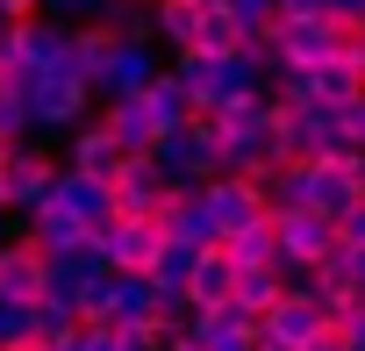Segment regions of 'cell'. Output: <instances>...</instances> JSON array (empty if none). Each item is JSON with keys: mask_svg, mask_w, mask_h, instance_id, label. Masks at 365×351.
<instances>
[{"mask_svg": "<svg viewBox=\"0 0 365 351\" xmlns=\"http://www.w3.org/2000/svg\"><path fill=\"white\" fill-rule=\"evenodd\" d=\"M265 201H272V215H294V208H315V215H344V208H358L365 194H358V180H351V165L344 158H308V165H287L279 180L265 187Z\"/></svg>", "mask_w": 365, "mask_h": 351, "instance_id": "obj_1", "label": "cell"}, {"mask_svg": "<svg viewBox=\"0 0 365 351\" xmlns=\"http://www.w3.org/2000/svg\"><path fill=\"white\" fill-rule=\"evenodd\" d=\"M58 158L29 136V143H8L0 151V215H36V208H51V194H58Z\"/></svg>", "mask_w": 365, "mask_h": 351, "instance_id": "obj_2", "label": "cell"}, {"mask_svg": "<svg viewBox=\"0 0 365 351\" xmlns=\"http://www.w3.org/2000/svg\"><path fill=\"white\" fill-rule=\"evenodd\" d=\"M150 158H158V172L172 180V194L179 187H208V180H222V129L208 115H194L179 136H165Z\"/></svg>", "mask_w": 365, "mask_h": 351, "instance_id": "obj_3", "label": "cell"}, {"mask_svg": "<svg viewBox=\"0 0 365 351\" xmlns=\"http://www.w3.org/2000/svg\"><path fill=\"white\" fill-rule=\"evenodd\" d=\"M93 101H101V93H93L72 65L29 79V115H36V129H51V136H72L79 122H93Z\"/></svg>", "mask_w": 365, "mask_h": 351, "instance_id": "obj_4", "label": "cell"}, {"mask_svg": "<svg viewBox=\"0 0 365 351\" xmlns=\"http://www.w3.org/2000/svg\"><path fill=\"white\" fill-rule=\"evenodd\" d=\"M0 72H22V79H43V72H58V65H72V22H51V15H36V22H15L8 29V44H0Z\"/></svg>", "mask_w": 365, "mask_h": 351, "instance_id": "obj_5", "label": "cell"}, {"mask_svg": "<svg viewBox=\"0 0 365 351\" xmlns=\"http://www.w3.org/2000/svg\"><path fill=\"white\" fill-rule=\"evenodd\" d=\"M344 51V22L336 15H287L272 29V58L279 72H308V65H329Z\"/></svg>", "mask_w": 365, "mask_h": 351, "instance_id": "obj_6", "label": "cell"}, {"mask_svg": "<svg viewBox=\"0 0 365 351\" xmlns=\"http://www.w3.org/2000/svg\"><path fill=\"white\" fill-rule=\"evenodd\" d=\"M365 93V79L329 58V65H308V72H279V101H301V108H351Z\"/></svg>", "mask_w": 365, "mask_h": 351, "instance_id": "obj_7", "label": "cell"}, {"mask_svg": "<svg viewBox=\"0 0 365 351\" xmlns=\"http://www.w3.org/2000/svg\"><path fill=\"white\" fill-rule=\"evenodd\" d=\"M158 308H165V294H158L150 273H115L108 294H101V315H93V322H101V330H150Z\"/></svg>", "mask_w": 365, "mask_h": 351, "instance_id": "obj_8", "label": "cell"}, {"mask_svg": "<svg viewBox=\"0 0 365 351\" xmlns=\"http://www.w3.org/2000/svg\"><path fill=\"white\" fill-rule=\"evenodd\" d=\"M201 201H208V215H215V230H222V237H237V230H251V223H265V215H272L265 187H258V180H237V172L208 180V187H201Z\"/></svg>", "mask_w": 365, "mask_h": 351, "instance_id": "obj_9", "label": "cell"}, {"mask_svg": "<svg viewBox=\"0 0 365 351\" xmlns=\"http://www.w3.org/2000/svg\"><path fill=\"white\" fill-rule=\"evenodd\" d=\"M315 330H329V308H322L308 287H287V294H279V308L258 322V337H265V344H279V351H308V337H315Z\"/></svg>", "mask_w": 365, "mask_h": 351, "instance_id": "obj_10", "label": "cell"}, {"mask_svg": "<svg viewBox=\"0 0 365 351\" xmlns=\"http://www.w3.org/2000/svg\"><path fill=\"white\" fill-rule=\"evenodd\" d=\"M43 294H51V258H43L29 237H8V244H0V301L36 308Z\"/></svg>", "mask_w": 365, "mask_h": 351, "instance_id": "obj_11", "label": "cell"}, {"mask_svg": "<svg viewBox=\"0 0 365 351\" xmlns=\"http://www.w3.org/2000/svg\"><path fill=\"white\" fill-rule=\"evenodd\" d=\"M165 201H172V180L158 172V158H129V165L115 172V215H129V223H158Z\"/></svg>", "mask_w": 365, "mask_h": 351, "instance_id": "obj_12", "label": "cell"}, {"mask_svg": "<svg viewBox=\"0 0 365 351\" xmlns=\"http://www.w3.org/2000/svg\"><path fill=\"white\" fill-rule=\"evenodd\" d=\"M65 165L86 172V180H108V187H115V172L129 165V151H122V136L108 129V115H93V122H79V129L65 136Z\"/></svg>", "mask_w": 365, "mask_h": 351, "instance_id": "obj_13", "label": "cell"}, {"mask_svg": "<svg viewBox=\"0 0 365 351\" xmlns=\"http://www.w3.org/2000/svg\"><path fill=\"white\" fill-rule=\"evenodd\" d=\"M208 122L222 129V151H272V122H279V108H272V93H251V101L215 108Z\"/></svg>", "mask_w": 365, "mask_h": 351, "instance_id": "obj_14", "label": "cell"}, {"mask_svg": "<svg viewBox=\"0 0 365 351\" xmlns=\"http://www.w3.org/2000/svg\"><path fill=\"white\" fill-rule=\"evenodd\" d=\"M158 251H165V230H158V223H129V215H115V223L101 230V258H108V273H150Z\"/></svg>", "mask_w": 365, "mask_h": 351, "instance_id": "obj_15", "label": "cell"}, {"mask_svg": "<svg viewBox=\"0 0 365 351\" xmlns=\"http://www.w3.org/2000/svg\"><path fill=\"white\" fill-rule=\"evenodd\" d=\"M158 230H165V244H187V251H222V230H215V215H208L201 187H179V194L165 201Z\"/></svg>", "mask_w": 365, "mask_h": 351, "instance_id": "obj_16", "label": "cell"}, {"mask_svg": "<svg viewBox=\"0 0 365 351\" xmlns=\"http://www.w3.org/2000/svg\"><path fill=\"white\" fill-rule=\"evenodd\" d=\"M158 79H165L158 44H129V36H122V51H115V65H108V79H101V101H143Z\"/></svg>", "mask_w": 365, "mask_h": 351, "instance_id": "obj_17", "label": "cell"}, {"mask_svg": "<svg viewBox=\"0 0 365 351\" xmlns=\"http://www.w3.org/2000/svg\"><path fill=\"white\" fill-rule=\"evenodd\" d=\"M51 208H65L72 223H86V230L101 237V230L115 223V187H108V180H86V172H72V165H65V172H58Z\"/></svg>", "mask_w": 365, "mask_h": 351, "instance_id": "obj_18", "label": "cell"}, {"mask_svg": "<svg viewBox=\"0 0 365 351\" xmlns=\"http://www.w3.org/2000/svg\"><path fill=\"white\" fill-rule=\"evenodd\" d=\"M15 237H29L43 258H79V251H93V244H101V237H93L86 223H72L65 208H36V215H22V223H15Z\"/></svg>", "mask_w": 365, "mask_h": 351, "instance_id": "obj_19", "label": "cell"}, {"mask_svg": "<svg viewBox=\"0 0 365 351\" xmlns=\"http://www.w3.org/2000/svg\"><path fill=\"white\" fill-rule=\"evenodd\" d=\"M115 51H122V29H115V22H79V29H72V72H79L93 93H101Z\"/></svg>", "mask_w": 365, "mask_h": 351, "instance_id": "obj_20", "label": "cell"}, {"mask_svg": "<svg viewBox=\"0 0 365 351\" xmlns=\"http://www.w3.org/2000/svg\"><path fill=\"white\" fill-rule=\"evenodd\" d=\"M230 294H237V258H230V251H201L187 301H194V308H230Z\"/></svg>", "mask_w": 365, "mask_h": 351, "instance_id": "obj_21", "label": "cell"}, {"mask_svg": "<svg viewBox=\"0 0 365 351\" xmlns=\"http://www.w3.org/2000/svg\"><path fill=\"white\" fill-rule=\"evenodd\" d=\"M143 108H150V122H158V143H165V136H179V129L194 122V93L172 79V65H165V79L143 93Z\"/></svg>", "mask_w": 365, "mask_h": 351, "instance_id": "obj_22", "label": "cell"}, {"mask_svg": "<svg viewBox=\"0 0 365 351\" xmlns=\"http://www.w3.org/2000/svg\"><path fill=\"white\" fill-rule=\"evenodd\" d=\"M201 22H208L201 0H158V44H172V58L201 51Z\"/></svg>", "mask_w": 365, "mask_h": 351, "instance_id": "obj_23", "label": "cell"}, {"mask_svg": "<svg viewBox=\"0 0 365 351\" xmlns=\"http://www.w3.org/2000/svg\"><path fill=\"white\" fill-rule=\"evenodd\" d=\"M101 115H108V129L122 136V151H129V158H150V151H158V122H150V108H143V101H108Z\"/></svg>", "mask_w": 365, "mask_h": 351, "instance_id": "obj_24", "label": "cell"}, {"mask_svg": "<svg viewBox=\"0 0 365 351\" xmlns=\"http://www.w3.org/2000/svg\"><path fill=\"white\" fill-rule=\"evenodd\" d=\"M222 251L237 258V273H258V265H279V223L265 215V223H251V230L222 237Z\"/></svg>", "mask_w": 365, "mask_h": 351, "instance_id": "obj_25", "label": "cell"}, {"mask_svg": "<svg viewBox=\"0 0 365 351\" xmlns=\"http://www.w3.org/2000/svg\"><path fill=\"white\" fill-rule=\"evenodd\" d=\"M194 265H201V251H187V244H165V251H158V265H150L158 294H165V301H187V287H194Z\"/></svg>", "mask_w": 365, "mask_h": 351, "instance_id": "obj_26", "label": "cell"}, {"mask_svg": "<svg viewBox=\"0 0 365 351\" xmlns=\"http://www.w3.org/2000/svg\"><path fill=\"white\" fill-rule=\"evenodd\" d=\"M72 330H79V308L58 301V294H43V301H36V344H65Z\"/></svg>", "mask_w": 365, "mask_h": 351, "instance_id": "obj_27", "label": "cell"}, {"mask_svg": "<svg viewBox=\"0 0 365 351\" xmlns=\"http://www.w3.org/2000/svg\"><path fill=\"white\" fill-rule=\"evenodd\" d=\"M36 115H29V93L22 86H0V143H29Z\"/></svg>", "mask_w": 365, "mask_h": 351, "instance_id": "obj_28", "label": "cell"}, {"mask_svg": "<svg viewBox=\"0 0 365 351\" xmlns=\"http://www.w3.org/2000/svg\"><path fill=\"white\" fill-rule=\"evenodd\" d=\"M43 15L79 29V22H108V0H43Z\"/></svg>", "mask_w": 365, "mask_h": 351, "instance_id": "obj_29", "label": "cell"}, {"mask_svg": "<svg viewBox=\"0 0 365 351\" xmlns=\"http://www.w3.org/2000/svg\"><path fill=\"white\" fill-rule=\"evenodd\" d=\"M165 344H172L165 322H150V330H115V351H165Z\"/></svg>", "mask_w": 365, "mask_h": 351, "instance_id": "obj_30", "label": "cell"}, {"mask_svg": "<svg viewBox=\"0 0 365 351\" xmlns=\"http://www.w3.org/2000/svg\"><path fill=\"white\" fill-rule=\"evenodd\" d=\"M51 351H115V330H101V322H79L65 344H51Z\"/></svg>", "mask_w": 365, "mask_h": 351, "instance_id": "obj_31", "label": "cell"}, {"mask_svg": "<svg viewBox=\"0 0 365 351\" xmlns=\"http://www.w3.org/2000/svg\"><path fill=\"white\" fill-rule=\"evenodd\" d=\"M336 237H344V251H365V201L336 215Z\"/></svg>", "mask_w": 365, "mask_h": 351, "instance_id": "obj_32", "label": "cell"}, {"mask_svg": "<svg viewBox=\"0 0 365 351\" xmlns=\"http://www.w3.org/2000/svg\"><path fill=\"white\" fill-rule=\"evenodd\" d=\"M336 330H344V344H351V351H365V294H358V301L336 315Z\"/></svg>", "mask_w": 365, "mask_h": 351, "instance_id": "obj_33", "label": "cell"}, {"mask_svg": "<svg viewBox=\"0 0 365 351\" xmlns=\"http://www.w3.org/2000/svg\"><path fill=\"white\" fill-rule=\"evenodd\" d=\"M344 136H351V143H358V151H365V93H358V101H351V108H344Z\"/></svg>", "mask_w": 365, "mask_h": 351, "instance_id": "obj_34", "label": "cell"}, {"mask_svg": "<svg viewBox=\"0 0 365 351\" xmlns=\"http://www.w3.org/2000/svg\"><path fill=\"white\" fill-rule=\"evenodd\" d=\"M0 15H8V22H36V15H43V0H0Z\"/></svg>", "mask_w": 365, "mask_h": 351, "instance_id": "obj_35", "label": "cell"}, {"mask_svg": "<svg viewBox=\"0 0 365 351\" xmlns=\"http://www.w3.org/2000/svg\"><path fill=\"white\" fill-rule=\"evenodd\" d=\"M308 351H351V344H344V330L329 322V330H315V337H308Z\"/></svg>", "mask_w": 365, "mask_h": 351, "instance_id": "obj_36", "label": "cell"}, {"mask_svg": "<svg viewBox=\"0 0 365 351\" xmlns=\"http://www.w3.org/2000/svg\"><path fill=\"white\" fill-rule=\"evenodd\" d=\"M336 22H365V0H336Z\"/></svg>", "mask_w": 365, "mask_h": 351, "instance_id": "obj_37", "label": "cell"}, {"mask_svg": "<svg viewBox=\"0 0 365 351\" xmlns=\"http://www.w3.org/2000/svg\"><path fill=\"white\" fill-rule=\"evenodd\" d=\"M344 165H351V180H358V194H365V151H351Z\"/></svg>", "mask_w": 365, "mask_h": 351, "instance_id": "obj_38", "label": "cell"}, {"mask_svg": "<svg viewBox=\"0 0 365 351\" xmlns=\"http://www.w3.org/2000/svg\"><path fill=\"white\" fill-rule=\"evenodd\" d=\"M351 287L365 294V251H351Z\"/></svg>", "mask_w": 365, "mask_h": 351, "instance_id": "obj_39", "label": "cell"}, {"mask_svg": "<svg viewBox=\"0 0 365 351\" xmlns=\"http://www.w3.org/2000/svg\"><path fill=\"white\" fill-rule=\"evenodd\" d=\"M8 237H15V215H0V244H8Z\"/></svg>", "mask_w": 365, "mask_h": 351, "instance_id": "obj_40", "label": "cell"}, {"mask_svg": "<svg viewBox=\"0 0 365 351\" xmlns=\"http://www.w3.org/2000/svg\"><path fill=\"white\" fill-rule=\"evenodd\" d=\"M15 351H51V344H15Z\"/></svg>", "mask_w": 365, "mask_h": 351, "instance_id": "obj_41", "label": "cell"}, {"mask_svg": "<svg viewBox=\"0 0 365 351\" xmlns=\"http://www.w3.org/2000/svg\"><path fill=\"white\" fill-rule=\"evenodd\" d=\"M201 8H230V0H201Z\"/></svg>", "mask_w": 365, "mask_h": 351, "instance_id": "obj_42", "label": "cell"}, {"mask_svg": "<svg viewBox=\"0 0 365 351\" xmlns=\"http://www.w3.org/2000/svg\"><path fill=\"white\" fill-rule=\"evenodd\" d=\"M165 351H194V344H165Z\"/></svg>", "mask_w": 365, "mask_h": 351, "instance_id": "obj_43", "label": "cell"}, {"mask_svg": "<svg viewBox=\"0 0 365 351\" xmlns=\"http://www.w3.org/2000/svg\"><path fill=\"white\" fill-rule=\"evenodd\" d=\"M258 351H279V344H258Z\"/></svg>", "mask_w": 365, "mask_h": 351, "instance_id": "obj_44", "label": "cell"}, {"mask_svg": "<svg viewBox=\"0 0 365 351\" xmlns=\"http://www.w3.org/2000/svg\"><path fill=\"white\" fill-rule=\"evenodd\" d=\"M0 151H8V143H0Z\"/></svg>", "mask_w": 365, "mask_h": 351, "instance_id": "obj_45", "label": "cell"}, {"mask_svg": "<svg viewBox=\"0 0 365 351\" xmlns=\"http://www.w3.org/2000/svg\"><path fill=\"white\" fill-rule=\"evenodd\" d=\"M0 65H8V58H0Z\"/></svg>", "mask_w": 365, "mask_h": 351, "instance_id": "obj_46", "label": "cell"}]
</instances>
